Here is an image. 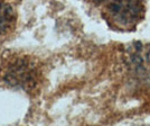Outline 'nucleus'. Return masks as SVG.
Instances as JSON below:
<instances>
[{"instance_id": "1", "label": "nucleus", "mask_w": 150, "mask_h": 126, "mask_svg": "<svg viewBox=\"0 0 150 126\" xmlns=\"http://www.w3.org/2000/svg\"><path fill=\"white\" fill-rule=\"evenodd\" d=\"M0 79L11 88L34 94L40 88L43 71L39 63L33 57L28 55H15L2 63Z\"/></svg>"}, {"instance_id": "2", "label": "nucleus", "mask_w": 150, "mask_h": 126, "mask_svg": "<svg viewBox=\"0 0 150 126\" xmlns=\"http://www.w3.org/2000/svg\"><path fill=\"white\" fill-rule=\"evenodd\" d=\"M144 14V0H112L103 9L102 16L112 29L128 31L137 27Z\"/></svg>"}, {"instance_id": "3", "label": "nucleus", "mask_w": 150, "mask_h": 126, "mask_svg": "<svg viewBox=\"0 0 150 126\" xmlns=\"http://www.w3.org/2000/svg\"><path fill=\"white\" fill-rule=\"evenodd\" d=\"M19 0H0V38L11 35L18 21Z\"/></svg>"}, {"instance_id": "4", "label": "nucleus", "mask_w": 150, "mask_h": 126, "mask_svg": "<svg viewBox=\"0 0 150 126\" xmlns=\"http://www.w3.org/2000/svg\"><path fill=\"white\" fill-rule=\"evenodd\" d=\"M88 1H91L93 5H101V4L104 2L105 0H88Z\"/></svg>"}]
</instances>
